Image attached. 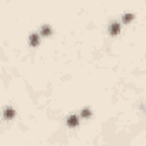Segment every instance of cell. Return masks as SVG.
Instances as JSON below:
<instances>
[{"label":"cell","instance_id":"cell-1","mask_svg":"<svg viewBox=\"0 0 146 146\" xmlns=\"http://www.w3.org/2000/svg\"><path fill=\"white\" fill-rule=\"evenodd\" d=\"M78 124H79V115L78 113H72V115L67 117V125L69 127H76Z\"/></svg>","mask_w":146,"mask_h":146},{"label":"cell","instance_id":"cell-2","mask_svg":"<svg viewBox=\"0 0 146 146\" xmlns=\"http://www.w3.org/2000/svg\"><path fill=\"white\" fill-rule=\"evenodd\" d=\"M120 33V23L119 21H112L110 23V35L112 36H117Z\"/></svg>","mask_w":146,"mask_h":146},{"label":"cell","instance_id":"cell-3","mask_svg":"<svg viewBox=\"0 0 146 146\" xmlns=\"http://www.w3.org/2000/svg\"><path fill=\"white\" fill-rule=\"evenodd\" d=\"M29 45L31 46H38L40 45V35L38 33H31L29 35Z\"/></svg>","mask_w":146,"mask_h":146},{"label":"cell","instance_id":"cell-4","mask_svg":"<svg viewBox=\"0 0 146 146\" xmlns=\"http://www.w3.org/2000/svg\"><path fill=\"white\" fill-rule=\"evenodd\" d=\"M14 115H16V112H14V108H12V107H5V108H4V117H5L7 120L14 119Z\"/></svg>","mask_w":146,"mask_h":146},{"label":"cell","instance_id":"cell-5","mask_svg":"<svg viewBox=\"0 0 146 146\" xmlns=\"http://www.w3.org/2000/svg\"><path fill=\"white\" fill-rule=\"evenodd\" d=\"M38 35H43V36H50V35H52V26H48V24H43Z\"/></svg>","mask_w":146,"mask_h":146},{"label":"cell","instance_id":"cell-6","mask_svg":"<svg viewBox=\"0 0 146 146\" xmlns=\"http://www.w3.org/2000/svg\"><path fill=\"white\" fill-rule=\"evenodd\" d=\"M91 115V108L90 107H86V108H83V112H81V117H84V119H88Z\"/></svg>","mask_w":146,"mask_h":146},{"label":"cell","instance_id":"cell-7","mask_svg":"<svg viewBox=\"0 0 146 146\" xmlns=\"http://www.w3.org/2000/svg\"><path fill=\"white\" fill-rule=\"evenodd\" d=\"M132 17H134V16H132V14H131V12H125V16H124V17H122V21H124V23H129V21H131V19H132Z\"/></svg>","mask_w":146,"mask_h":146}]
</instances>
